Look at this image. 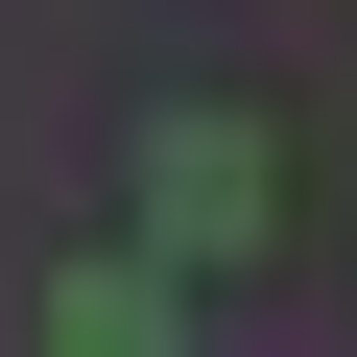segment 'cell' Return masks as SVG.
Wrapping results in <instances>:
<instances>
[{
  "label": "cell",
  "instance_id": "obj_1",
  "mask_svg": "<svg viewBox=\"0 0 357 357\" xmlns=\"http://www.w3.org/2000/svg\"><path fill=\"white\" fill-rule=\"evenodd\" d=\"M262 238H286V143L238 96H167L143 119V262L191 286V262H262Z\"/></svg>",
  "mask_w": 357,
  "mask_h": 357
},
{
  "label": "cell",
  "instance_id": "obj_2",
  "mask_svg": "<svg viewBox=\"0 0 357 357\" xmlns=\"http://www.w3.org/2000/svg\"><path fill=\"white\" fill-rule=\"evenodd\" d=\"M48 357H167V262H72L48 286Z\"/></svg>",
  "mask_w": 357,
  "mask_h": 357
}]
</instances>
